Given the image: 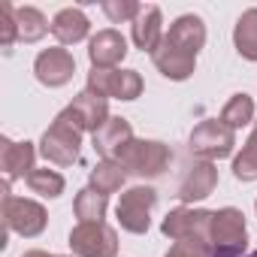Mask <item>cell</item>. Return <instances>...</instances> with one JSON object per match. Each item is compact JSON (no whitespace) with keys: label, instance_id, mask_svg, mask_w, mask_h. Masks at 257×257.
Instances as JSON below:
<instances>
[{"label":"cell","instance_id":"obj_11","mask_svg":"<svg viewBox=\"0 0 257 257\" xmlns=\"http://www.w3.org/2000/svg\"><path fill=\"white\" fill-rule=\"evenodd\" d=\"M64 115L79 127L82 134H91V137L112 118V115H109V100L100 97V94H94V91H88V88L79 91V94L70 100V106L64 109Z\"/></svg>","mask_w":257,"mask_h":257},{"label":"cell","instance_id":"obj_14","mask_svg":"<svg viewBox=\"0 0 257 257\" xmlns=\"http://www.w3.org/2000/svg\"><path fill=\"white\" fill-rule=\"evenodd\" d=\"M34 158H37V149H34V143H16V140H10V137H0V170H4V182H19V179H25L28 182V176L37 170L34 167Z\"/></svg>","mask_w":257,"mask_h":257},{"label":"cell","instance_id":"obj_25","mask_svg":"<svg viewBox=\"0 0 257 257\" xmlns=\"http://www.w3.org/2000/svg\"><path fill=\"white\" fill-rule=\"evenodd\" d=\"M28 188H31V194H37V197H43V200H58V197L67 191V179H64L58 170L43 167V170H34V173L28 176Z\"/></svg>","mask_w":257,"mask_h":257},{"label":"cell","instance_id":"obj_12","mask_svg":"<svg viewBox=\"0 0 257 257\" xmlns=\"http://www.w3.org/2000/svg\"><path fill=\"white\" fill-rule=\"evenodd\" d=\"M127 37L115 28H103L88 40V61L97 70H118V64L127 58Z\"/></svg>","mask_w":257,"mask_h":257},{"label":"cell","instance_id":"obj_19","mask_svg":"<svg viewBox=\"0 0 257 257\" xmlns=\"http://www.w3.org/2000/svg\"><path fill=\"white\" fill-rule=\"evenodd\" d=\"M167 40H170L173 46L191 52V55H200L203 46H206V22H203L200 16H194V13H185V16H179V19L170 25Z\"/></svg>","mask_w":257,"mask_h":257},{"label":"cell","instance_id":"obj_28","mask_svg":"<svg viewBox=\"0 0 257 257\" xmlns=\"http://www.w3.org/2000/svg\"><path fill=\"white\" fill-rule=\"evenodd\" d=\"M13 43H19V25H16V7L10 0L0 4V46L13 49Z\"/></svg>","mask_w":257,"mask_h":257},{"label":"cell","instance_id":"obj_18","mask_svg":"<svg viewBox=\"0 0 257 257\" xmlns=\"http://www.w3.org/2000/svg\"><path fill=\"white\" fill-rule=\"evenodd\" d=\"M52 37L58 40V46H76L82 40L91 37V22L85 16V10L79 7H64L61 13H55L52 19Z\"/></svg>","mask_w":257,"mask_h":257},{"label":"cell","instance_id":"obj_27","mask_svg":"<svg viewBox=\"0 0 257 257\" xmlns=\"http://www.w3.org/2000/svg\"><path fill=\"white\" fill-rule=\"evenodd\" d=\"M100 10L112 25H134V19L143 13V4H137V0H103Z\"/></svg>","mask_w":257,"mask_h":257},{"label":"cell","instance_id":"obj_4","mask_svg":"<svg viewBox=\"0 0 257 257\" xmlns=\"http://www.w3.org/2000/svg\"><path fill=\"white\" fill-rule=\"evenodd\" d=\"M155 206H158V191L152 185H134V188H127L118 197L115 218H118V224H121L124 233L143 236L152 227V209Z\"/></svg>","mask_w":257,"mask_h":257},{"label":"cell","instance_id":"obj_3","mask_svg":"<svg viewBox=\"0 0 257 257\" xmlns=\"http://www.w3.org/2000/svg\"><path fill=\"white\" fill-rule=\"evenodd\" d=\"M209 245H212L215 257H242L245 254V248H248V227H245L242 209L224 206V209L215 212Z\"/></svg>","mask_w":257,"mask_h":257},{"label":"cell","instance_id":"obj_26","mask_svg":"<svg viewBox=\"0 0 257 257\" xmlns=\"http://www.w3.org/2000/svg\"><path fill=\"white\" fill-rule=\"evenodd\" d=\"M233 176L236 182H257V127L242 143L239 155H233Z\"/></svg>","mask_w":257,"mask_h":257},{"label":"cell","instance_id":"obj_30","mask_svg":"<svg viewBox=\"0 0 257 257\" xmlns=\"http://www.w3.org/2000/svg\"><path fill=\"white\" fill-rule=\"evenodd\" d=\"M22 257H64V254H52V251H43V248H31V251H25Z\"/></svg>","mask_w":257,"mask_h":257},{"label":"cell","instance_id":"obj_7","mask_svg":"<svg viewBox=\"0 0 257 257\" xmlns=\"http://www.w3.org/2000/svg\"><path fill=\"white\" fill-rule=\"evenodd\" d=\"M85 88L94 91V94H100V97H106V100L131 103V100L143 97L146 82H143L140 70H121V67L118 70H97V67H91Z\"/></svg>","mask_w":257,"mask_h":257},{"label":"cell","instance_id":"obj_2","mask_svg":"<svg viewBox=\"0 0 257 257\" xmlns=\"http://www.w3.org/2000/svg\"><path fill=\"white\" fill-rule=\"evenodd\" d=\"M79 152H82V131L64 112H58L40 140V155L55 167H73L79 161Z\"/></svg>","mask_w":257,"mask_h":257},{"label":"cell","instance_id":"obj_9","mask_svg":"<svg viewBox=\"0 0 257 257\" xmlns=\"http://www.w3.org/2000/svg\"><path fill=\"white\" fill-rule=\"evenodd\" d=\"M212 218H215V212H209V209L176 206L161 221V233L167 239H173V242H182V239H203V242H209Z\"/></svg>","mask_w":257,"mask_h":257},{"label":"cell","instance_id":"obj_13","mask_svg":"<svg viewBox=\"0 0 257 257\" xmlns=\"http://www.w3.org/2000/svg\"><path fill=\"white\" fill-rule=\"evenodd\" d=\"M218 188V164H209V161H194L185 173V179L179 182V200L182 206H194V203H203L206 197H212Z\"/></svg>","mask_w":257,"mask_h":257},{"label":"cell","instance_id":"obj_8","mask_svg":"<svg viewBox=\"0 0 257 257\" xmlns=\"http://www.w3.org/2000/svg\"><path fill=\"white\" fill-rule=\"evenodd\" d=\"M73 257H118V230L106 221L76 224L67 239Z\"/></svg>","mask_w":257,"mask_h":257},{"label":"cell","instance_id":"obj_23","mask_svg":"<svg viewBox=\"0 0 257 257\" xmlns=\"http://www.w3.org/2000/svg\"><path fill=\"white\" fill-rule=\"evenodd\" d=\"M16 25H19V43H40L52 31V22L37 7H16Z\"/></svg>","mask_w":257,"mask_h":257},{"label":"cell","instance_id":"obj_22","mask_svg":"<svg viewBox=\"0 0 257 257\" xmlns=\"http://www.w3.org/2000/svg\"><path fill=\"white\" fill-rule=\"evenodd\" d=\"M218 121H221V124H227L230 131H242V127L254 124V121H257L254 97H251V94H245V91L233 94V97L224 103V109H221V118H218Z\"/></svg>","mask_w":257,"mask_h":257},{"label":"cell","instance_id":"obj_10","mask_svg":"<svg viewBox=\"0 0 257 257\" xmlns=\"http://www.w3.org/2000/svg\"><path fill=\"white\" fill-rule=\"evenodd\" d=\"M34 76L46 88H64L76 76V58H73V52L64 49V46L43 49L34 58Z\"/></svg>","mask_w":257,"mask_h":257},{"label":"cell","instance_id":"obj_24","mask_svg":"<svg viewBox=\"0 0 257 257\" xmlns=\"http://www.w3.org/2000/svg\"><path fill=\"white\" fill-rule=\"evenodd\" d=\"M73 212H76L79 224H97L109 212V197L97 194L94 188H82L76 194V200H73Z\"/></svg>","mask_w":257,"mask_h":257},{"label":"cell","instance_id":"obj_21","mask_svg":"<svg viewBox=\"0 0 257 257\" xmlns=\"http://www.w3.org/2000/svg\"><path fill=\"white\" fill-rule=\"evenodd\" d=\"M233 46L242 61H257V7L245 10L233 25Z\"/></svg>","mask_w":257,"mask_h":257},{"label":"cell","instance_id":"obj_20","mask_svg":"<svg viewBox=\"0 0 257 257\" xmlns=\"http://www.w3.org/2000/svg\"><path fill=\"white\" fill-rule=\"evenodd\" d=\"M127 182V170L118 164V161H97L94 170L88 173V188H94L97 194L109 197V194H118Z\"/></svg>","mask_w":257,"mask_h":257},{"label":"cell","instance_id":"obj_5","mask_svg":"<svg viewBox=\"0 0 257 257\" xmlns=\"http://www.w3.org/2000/svg\"><path fill=\"white\" fill-rule=\"evenodd\" d=\"M188 149L200 161L218 164V161H224V158H230L236 152V131H230V127L221 124L218 118H206L191 131Z\"/></svg>","mask_w":257,"mask_h":257},{"label":"cell","instance_id":"obj_17","mask_svg":"<svg viewBox=\"0 0 257 257\" xmlns=\"http://www.w3.org/2000/svg\"><path fill=\"white\" fill-rule=\"evenodd\" d=\"M164 37H167V31H164V13H161V7L146 4L143 13H140V16L134 19V25H131V40H134V46L143 49V52H149V55H155L158 46L164 43Z\"/></svg>","mask_w":257,"mask_h":257},{"label":"cell","instance_id":"obj_15","mask_svg":"<svg viewBox=\"0 0 257 257\" xmlns=\"http://www.w3.org/2000/svg\"><path fill=\"white\" fill-rule=\"evenodd\" d=\"M152 64H155V70H158L164 79H170V82H188V79L194 76V70H197V55H191V52L173 46V43L164 37V43H161L158 52L152 55Z\"/></svg>","mask_w":257,"mask_h":257},{"label":"cell","instance_id":"obj_1","mask_svg":"<svg viewBox=\"0 0 257 257\" xmlns=\"http://www.w3.org/2000/svg\"><path fill=\"white\" fill-rule=\"evenodd\" d=\"M118 164L127 170V176H137V179H161L170 164H173V149L161 140H131L127 149L118 155Z\"/></svg>","mask_w":257,"mask_h":257},{"label":"cell","instance_id":"obj_33","mask_svg":"<svg viewBox=\"0 0 257 257\" xmlns=\"http://www.w3.org/2000/svg\"><path fill=\"white\" fill-rule=\"evenodd\" d=\"M254 257H257V254H254Z\"/></svg>","mask_w":257,"mask_h":257},{"label":"cell","instance_id":"obj_16","mask_svg":"<svg viewBox=\"0 0 257 257\" xmlns=\"http://www.w3.org/2000/svg\"><path fill=\"white\" fill-rule=\"evenodd\" d=\"M91 140H94V152H97L103 161H118V155L127 149V143L137 140V137H134L131 121L121 118V115H112Z\"/></svg>","mask_w":257,"mask_h":257},{"label":"cell","instance_id":"obj_32","mask_svg":"<svg viewBox=\"0 0 257 257\" xmlns=\"http://www.w3.org/2000/svg\"><path fill=\"white\" fill-rule=\"evenodd\" d=\"M254 127H257V121H254Z\"/></svg>","mask_w":257,"mask_h":257},{"label":"cell","instance_id":"obj_29","mask_svg":"<svg viewBox=\"0 0 257 257\" xmlns=\"http://www.w3.org/2000/svg\"><path fill=\"white\" fill-rule=\"evenodd\" d=\"M167 257H215V251L203 239H182V242H173Z\"/></svg>","mask_w":257,"mask_h":257},{"label":"cell","instance_id":"obj_31","mask_svg":"<svg viewBox=\"0 0 257 257\" xmlns=\"http://www.w3.org/2000/svg\"><path fill=\"white\" fill-rule=\"evenodd\" d=\"M254 212H257V200H254Z\"/></svg>","mask_w":257,"mask_h":257},{"label":"cell","instance_id":"obj_6","mask_svg":"<svg viewBox=\"0 0 257 257\" xmlns=\"http://www.w3.org/2000/svg\"><path fill=\"white\" fill-rule=\"evenodd\" d=\"M4 224L22 239H37L49 227V212L40 200L31 197H4Z\"/></svg>","mask_w":257,"mask_h":257}]
</instances>
